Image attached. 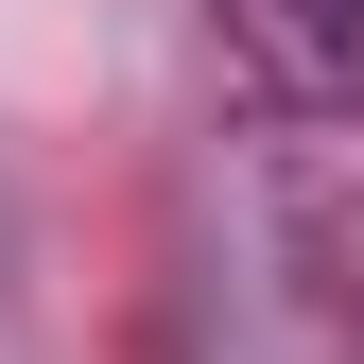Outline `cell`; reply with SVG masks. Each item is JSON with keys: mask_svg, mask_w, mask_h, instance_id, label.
<instances>
[{"mask_svg": "<svg viewBox=\"0 0 364 364\" xmlns=\"http://www.w3.org/2000/svg\"><path fill=\"white\" fill-rule=\"evenodd\" d=\"M208 35L260 105H364V0H208Z\"/></svg>", "mask_w": 364, "mask_h": 364, "instance_id": "1", "label": "cell"}]
</instances>
